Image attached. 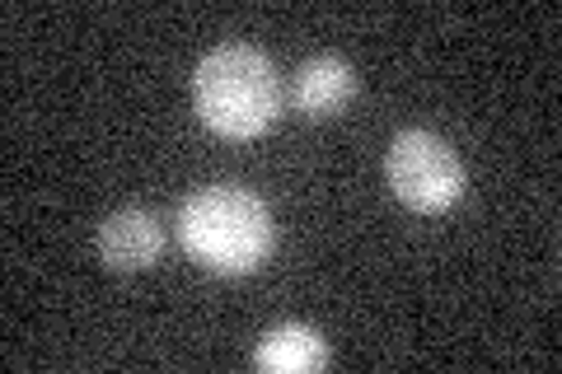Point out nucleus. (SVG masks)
I'll list each match as a JSON object with an SVG mask.
<instances>
[{
	"label": "nucleus",
	"instance_id": "f257e3e1",
	"mask_svg": "<svg viewBox=\"0 0 562 374\" xmlns=\"http://www.w3.org/2000/svg\"><path fill=\"white\" fill-rule=\"evenodd\" d=\"M179 239L211 272L249 276L272 253V216L258 192L211 183L179 206Z\"/></svg>",
	"mask_w": 562,
	"mask_h": 374
},
{
	"label": "nucleus",
	"instance_id": "f03ea898",
	"mask_svg": "<svg viewBox=\"0 0 562 374\" xmlns=\"http://www.w3.org/2000/svg\"><path fill=\"white\" fill-rule=\"evenodd\" d=\"M198 113L216 136L254 140L281 113V80L277 66L249 43H221L198 61L192 76Z\"/></svg>",
	"mask_w": 562,
	"mask_h": 374
},
{
	"label": "nucleus",
	"instance_id": "7ed1b4c3",
	"mask_svg": "<svg viewBox=\"0 0 562 374\" xmlns=\"http://www.w3.org/2000/svg\"><path fill=\"white\" fill-rule=\"evenodd\" d=\"M384 178H390L394 197L403 206L422 211V216H436V211H450L464 197V165L454 146L436 132H398L390 140V155H384Z\"/></svg>",
	"mask_w": 562,
	"mask_h": 374
},
{
	"label": "nucleus",
	"instance_id": "20e7f679",
	"mask_svg": "<svg viewBox=\"0 0 562 374\" xmlns=\"http://www.w3.org/2000/svg\"><path fill=\"white\" fill-rule=\"evenodd\" d=\"M165 253V225L146 206H122L99 225V258L109 272H146Z\"/></svg>",
	"mask_w": 562,
	"mask_h": 374
},
{
	"label": "nucleus",
	"instance_id": "39448f33",
	"mask_svg": "<svg viewBox=\"0 0 562 374\" xmlns=\"http://www.w3.org/2000/svg\"><path fill=\"white\" fill-rule=\"evenodd\" d=\"M351 94H357V70H351L342 57H333V52H324V57H310L301 70H295L291 80V103L301 117H333L342 113Z\"/></svg>",
	"mask_w": 562,
	"mask_h": 374
},
{
	"label": "nucleus",
	"instance_id": "423d86ee",
	"mask_svg": "<svg viewBox=\"0 0 562 374\" xmlns=\"http://www.w3.org/2000/svg\"><path fill=\"white\" fill-rule=\"evenodd\" d=\"M254 365L272 374H310L328 365V342L305 324H281L272 332H262V342L254 347Z\"/></svg>",
	"mask_w": 562,
	"mask_h": 374
}]
</instances>
